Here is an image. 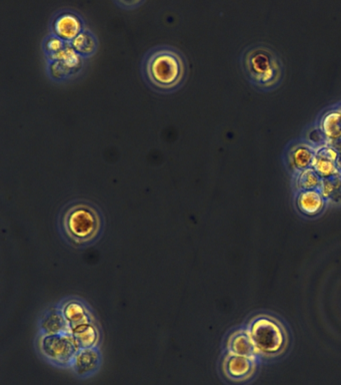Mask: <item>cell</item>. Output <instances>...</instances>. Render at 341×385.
<instances>
[{"label":"cell","instance_id":"cell-1","mask_svg":"<svg viewBox=\"0 0 341 385\" xmlns=\"http://www.w3.org/2000/svg\"><path fill=\"white\" fill-rule=\"evenodd\" d=\"M141 71L149 88L158 93H173L188 79V59L178 47L159 44L146 52Z\"/></svg>","mask_w":341,"mask_h":385},{"label":"cell","instance_id":"cell-2","mask_svg":"<svg viewBox=\"0 0 341 385\" xmlns=\"http://www.w3.org/2000/svg\"><path fill=\"white\" fill-rule=\"evenodd\" d=\"M104 219L101 209L91 201L73 200L62 209L59 228L73 244L86 245L101 234Z\"/></svg>","mask_w":341,"mask_h":385},{"label":"cell","instance_id":"cell-20","mask_svg":"<svg viewBox=\"0 0 341 385\" xmlns=\"http://www.w3.org/2000/svg\"><path fill=\"white\" fill-rule=\"evenodd\" d=\"M321 177L313 168H308L301 171L297 179V187L300 191L320 190L321 187Z\"/></svg>","mask_w":341,"mask_h":385},{"label":"cell","instance_id":"cell-5","mask_svg":"<svg viewBox=\"0 0 341 385\" xmlns=\"http://www.w3.org/2000/svg\"><path fill=\"white\" fill-rule=\"evenodd\" d=\"M39 349L47 361L61 367H71L72 360L79 350L71 332L41 335Z\"/></svg>","mask_w":341,"mask_h":385},{"label":"cell","instance_id":"cell-14","mask_svg":"<svg viewBox=\"0 0 341 385\" xmlns=\"http://www.w3.org/2000/svg\"><path fill=\"white\" fill-rule=\"evenodd\" d=\"M61 311L68 323L69 331H71V328L76 327L77 325L92 322V316L88 311V308L78 300H71L64 303L62 305Z\"/></svg>","mask_w":341,"mask_h":385},{"label":"cell","instance_id":"cell-7","mask_svg":"<svg viewBox=\"0 0 341 385\" xmlns=\"http://www.w3.org/2000/svg\"><path fill=\"white\" fill-rule=\"evenodd\" d=\"M258 359L228 354L223 362L224 376L235 384H243L255 376Z\"/></svg>","mask_w":341,"mask_h":385},{"label":"cell","instance_id":"cell-13","mask_svg":"<svg viewBox=\"0 0 341 385\" xmlns=\"http://www.w3.org/2000/svg\"><path fill=\"white\" fill-rule=\"evenodd\" d=\"M69 332L78 349H94L98 344L99 332L93 322L77 325Z\"/></svg>","mask_w":341,"mask_h":385},{"label":"cell","instance_id":"cell-18","mask_svg":"<svg viewBox=\"0 0 341 385\" xmlns=\"http://www.w3.org/2000/svg\"><path fill=\"white\" fill-rule=\"evenodd\" d=\"M315 154L310 146L300 145L293 149L291 153V160L296 169L300 171L306 170L312 165Z\"/></svg>","mask_w":341,"mask_h":385},{"label":"cell","instance_id":"cell-8","mask_svg":"<svg viewBox=\"0 0 341 385\" xmlns=\"http://www.w3.org/2000/svg\"><path fill=\"white\" fill-rule=\"evenodd\" d=\"M101 364V354L97 347L79 349L72 360L71 367L79 377H89L98 371Z\"/></svg>","mask_w":341,"mask_h":385},{"label":"cell","instance_id":"cell-22","mask_svg":"<svg viewBox=\"0 0 341 385\" xmlns=\"http://www.w3.org/2000/svg\"><path fill=\"white\" fill-rule=\"evenodd\" d=\"M315 156H318V158L327 159V160L333 161L336 163L338 153L335 146H323L320 150L316 151Z\"/></svg>","mask_w":341,"mask_h":385},{"label":"cell","instance_id":"cell-21","mask_svg":"<svg viewBox=\"0 0 341 385\" xmlns=\"http://www.w3.org/2000/svg\"><path fill=\"white\" fill-rule=\"evenodd\" d=\"M312 165L316 173L322 179L340 175V173L335 161L327 160V159L318 158V156H315Z\"/></svg>","mask_w":341,"mask_h":385},{"label":"cell","instance_id":"cell-6","mask_svg":"<svg viewBox=\"0 0 341 385\" xmlns=\"http://www.w3.org/2000/svg\"><path fill=\"white\" fill-rule=\"evenodd\" d=\"M86 29L83 17L79 12L71 9H62L54 12L49 22L51 34L67 42L76 39Z\"/></svg>","mask_w":341,"mask_h":385},{"label":"cell","instance_id":"cell-10","mask_svg":"<svg viewBox=\"0 0 341 385\" xmlns=\"http://www.w3.org/2000/svg\"><path fill=\"white\" fill-rule=\"evenodd\" d=\"M41 335L66 334L69 332V325L61 308H51L42 315L39 322Z\"/></svg>","mask_w":341,"mask_h":385},{"label":"cell","instance_id":"cell-11","mask_svg":"<svg viewBox=\"0 0 341 385\" xmlns=\"http://www.w3.org/2000/svg\"><path fill=\"white\" fill-rule=\"evenodd\" d=\"M296 205L303 215L315 217L325 209V199L320 190L300 191Z\"/></svg>","mask_w":341,"mask_h":385},{"label":"cell","instance_id":"cell-19","mask_svg":"<svg viewBox=\"0 0 341 385\" xmlns=\"http://www.w3.org/2000/svg\"><path fill=\"white\" fill-rule=\"evenodd\" d=\"M320 190L325 200L340 202L341 200L340 176L335 175L332 176V177L322 179Z\"/></svg>","mask_w":341,"mask_h":385},{"label":"cell","instance_id":"cell-12","mask_svg":"<svg viewBox=\"0 0 341 385\" xmlns=\"http://www.w3.org/2000/svg\"><path fill=\"white\" fill-rule=\"evenodd\" d=\"M42 49H44V54H46L47 64L61 61L73 51L69 42L63 41L61 37L51 34V32H49L44 37V42H42Z\"/></svg>","mask_w":341,"mask_h":385},{"label":"cell","instance_id":"cell-9","mask_svg":"<svg viewBox=\"0 0 341 385\" xmlns=\"http://www.w3.org/2000/svg\"><path fill=\"white\" fill-rule=\"evenodd\" d=\"M83 59L79 56L76 51H72L66 58L61 61H52L47 64V74L54 81H61L72 78L74 74L81 71Z\"/></svg>","mask_w":341,"mask_h":385},{"label":"cell","instance_id":"cell-16","mask_svg":"<svg viewBox=\"0 0 341 385\" xmlns=\"http://www.w3.org/2000/svg\"><path fill=\"white\" fill-rule=\"evenodd\" d=\"M228 354L240 355V356L255 357L258 359L255 354V346L251 340L248 330H238L235 332L228 342Z\"/></svg>","mask_w":341,"mask_h":385},{"label":"cell","instance_id":"cell-4","mask_svg":"<svg viewBox=\"0 0 341 385\" xmlns=\"http://www.w3.org/2000/svg\"><path fill=\"white\" fill-rule=\"evenodd\" d=\"M243 64L248 78L260 88H273L283 78V61L268 47L258 46L248 49L243 54Z\"/></svg>","mask_w":341,"mask_h":385},{"label":"cell","instance_id":"cell-3","mask_svg":"<svg viewBox=\"0 0 341 385\" xmlns=\"http://www.w3.org/2000/svg\"><path fill=\"white\" fill-rule=\"evenodd\" d=\"M248 332L255 354L263 359H275L287 349L290 336L285 325L270 315H258L248 323Z\"/></svg>","mask_w":341,"mask_h":385},{"label":"cell","instance_id":"cell-17","mask_svg":"<svg viewBox=\"0 0 341 385\" xmlns=\"http://www.w3.org/2000/svg\"><path fill=\"white\" fill-rule=\"evenodd\" d=\"M321 130L323 135L332 140L341 139V113L333 111L326 113L321 120Z\"/></svg>","mask_w":341,"mask_h":385},{"label":"cell","instance_id":"cell-23","mask_svg":"<svg viewBox=\"0 0 341 385\" xmlns=\"http://www.w3.org/2000/svg\"><path fill=\"white\" fill-rule=\"evenodd\" d=\"M113 2L116 4V6L123 7V9H138L139 6L144 4L143 0H133V1H126V0H123H123L119 1V0H114Z\"/></svg>","mask_w":341,"mask_h":385},{"label":"cell","instance_id":"cell-24","mask_svg":"<svg viewBox=\"0 0 341 385\" xmlns=\"http://www.w3.org/2000/svg\"><path fill=\"white\" fill-rule=\"evenodd\" d=\"M335 149L338 153L336 166H337L338 170H340V172H341V139H340V140L335 141Z\"/></svg>","mask_w":341,"mask_h":385},{"label":"cell","instance_id":"cell-15","mask_svg":"<svg viewBox=\"0 0 341 385\" xmlns=\"http://www.w3.org/2000/svg\"><path fill=\"white\" fill-rule=\"evenodd\" d=\"M69 44L82 59L91 58L98 49V39L91 29L86 27Z\"/></svg>","mask_w":341,"mask_h":385}]
</instances>
